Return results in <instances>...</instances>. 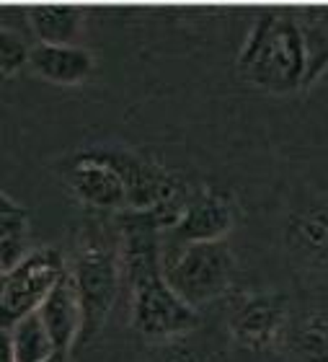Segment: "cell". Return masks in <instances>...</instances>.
I'll return each instance as SVG.
<instances>
[{
  "label": "cell",
  "mask_w": 328,
  "mask_h": 362,
  "mask_svg": "<svg viewBox=\"0 0 328 362\" xmlns=\"http://www.w3.org/2000/svg\"><path fill=\"white\" fill-rule=\"evenodd\" d=\"M160 233L150 212H124L122 218V272L132 298V326L150 341H171L199 324V313L165 282Z\"/></svg>",
  "instance_id": "6da1fadb"
},
{
  "label": "cell",
  "mask_w": 328,
  "mask_h": 362,
  "mask_svg": "<svg viewBox=\"0 0 328 362\" xmlns=\"http://www.w3.org/2000/svg\"><path fill=\"white\" fill-rule=\"evenodd\" d=\"M238 73L269 93L308 88V45L300 16L290 11L256 16L238 54Z\"/></svg>",
  "instance_id": "7a4b0ae2"
},
{
  "label": "cell",
  "mask_w": 328,
  "mask_h": 362,
  "mask_svg": "<svg viewBox=\"0 0 328 362\" xmlns=\"http://www.w3.org/2000/svg\"><path fill=\"white\" fill-rule=\"evenodd\" d=\"M73 285L81 295L83 316V341H90L112 313L114 303L122 290V249L114 243L112 233L98 223H86L75 238L73 257L67 262Z\"/></svg>",
  "instance_id": "3957f363"
},
{
  "label": "cell",
  "mask_w": 328,
  "mask_h": 362,
  "mask_svg": "<svg viewBox=\"0 0 328 362\" xmlns=\"http://www.w3.org/2000/svg\"><path fill=\"white\" fill-rule=\"evenodd\" d=\"M163 274L181 300L199 310L230 290L235 259L225 241L163 243Z\"/></svg>",
  "instance_id": "277c9868"
},
{
  "label": "cell",
  "mask_w": 328,
  "mask_h": 362,
  "mask_svg": "<svg viewBox=\"0 0 328 362\" xmlns=\"http://www.w3.org/2000/svg\"><path fill=\"white\" fill-rule=\"evenodd\" d=\"M67 274V259L54 246H37L0 282V329H11L21 318L42 308L57 282Z\"/></svg>",
  "instance_id": "5b68a950"
},
{
  "label": "cell",
  "mask_w": 328,
  "mask_h": 362,
  "mask_svg": "<svg viewBox=\"0 0 328 362\" xmlns=\"http://www.w3.org/2000/svg\"><path fill=\"white\" fill-rule=\"evenodd\" d=\"M117 171H119L129 197V210L127 212H150L158 210L168 202L184 199L181 197V181L163 168L158 160L140 156V153L124 151V148H96Z\"/></svg>",
  "instance_id": "8992f818"
},
{
  "label": "cell",
  "mask_w": 328,
  "mask_h": 362,
  "mask_svg": "<svg viewBox=\"0 0 328 362\" xmlns=\"http://www.w3.org/2000/svg\"><path fill=\"white\" fill-rule=\"evenodd\" d=\"M62 179L70 194L90 210H129L127 187L119 171L96 148L81 151L73 158H67L62 163Z\"/></svg>",
  "instance_id": "52a82bcc"
},
{
  "label": "cell",
  "mask_w": 328,
  "mask_h": 362,
  "mask_svg": "<svg viewBox=\"0 0 328 362\" xmlns=\"http://www.w3.org/2000/svg\"><path fill=\"white\" fill-rule=\"evenodd\" d=\"M287 298L279 293L238 295L228 313V329L235 344L254 352L274 347L287 326Z\"/></svg>",
  "instance_id": "ba28073f"
},
{
  "label": "cell",
  "mask_w": 328,
  "mask_h": 362,
  "mask_svg": "<svg viewBox=\"0 0 328 362\" xmlns=\"http://www.w3.org/2000/svg\"><path fill=\"white\" fill-rule=\"evenodd\" d=\"M235 226V207L233 199L215 189H201L187 197L179 223L168 230V238L179 243L197 241H225Z\"/></svg>",
  "instance_id": "9c48e42d"
},
{
  "label": "cell",
  "mask_w": 328,
  "mask_h": 362,
  "mask_svg": "<svg viewBox=\"0 0 328 362\" xmlns=\"http://www.w3.org/2000/svg\"><path fill=\"white\" fill-rule=\"evenodd\" d=\"M42 321H45L47 332L52 337L57 352H67L75 344H81L83 339V326H86V316H83V305H81V295L75 290L73 277H70V269H67L65 277L57 282L49 298L42 303V308L37 310Z\"/></svg>",
  "instance_id": "30bf717a"
},
{
  "label": "cell",
  "mask_w": 328,
  "mask_h": 362,
  "mask_svg": "<svg viewBox=\"0 0 328 362\" xmlns=\"http://www.w3.org/2000/svg\"><path fill=\"white\" fill-rule=\"evenodd\" d=\"M31 70L57 86H78L93 73V54L78 45H37L31 49Z\"/></svg>",
  "instance_id": "8fae6325"
},
{
  "label": "cell",
  "mask_w": 328,
  "mask_h": 362,
  "mask_svg": "<svg viewBox=\"0 0 328 362\" xmlns=\"http://www.w3.org/2000/svg\"><path fill=\"white\" fill-rule=\"evenodd\" d=\"M287 243L300 259L328 267V202L305 204L287 220Z\"/></svg>",
  "instance_id": "7c38bea8"
},
{
  "label": "cell",
  "mask_w": 328,
  "mask_h": 362,
  "mask_svg": "<svg viewBox=\"0 0 328 362\" xmlns=\"http://www.w3.org/2000/svg\"><path fill=\"white\" fill-rule=\"evenodd\" d=\"M31 31L37 34L39 45H73L83 29L86 11L81 6H60V3H42L26 11Z\"/></svg>",
  "instance_id": "4fadbf2b"
},
{
  "label": "cell",
  "mask_w": 328,
  "mask_h": 362,
  "mask_svg": "<svg viewBox=\"0 0 328 362\" xmlns=\"http://www.w3.org/2000/svg\"><path fill=\"white\" fill-rule=\"evenodd\" d=\"M31 220L23 204L3 192L0 194V272L13 269L29 254Z\"/></svg>",
  "instance_id": "5bb4252c"
},
{
  "label": "cell",
  "mask_w": 328,
  "mask_h": 362,
  "mask_svg": "<svg viewBox=\"0 0 328 362\" xmlns=\"http://www.w3.org/2000/svg\"><path fill=\"white\" fill-rule=\"evenodd\" d=\"M0 332L6 334L8 341H11L16 362H47L57 352L39 313H31V316L21 318L16 326L0 329Z\"/></svg>",
  "instance_id": "9a60e30c"
},
{
  "label": "cell",
  "mask_w": 328,
  "mask_h": 362,
  "mask_svg": "<svg viewBox=\"0 0 328 362\" xmlns=\"http://www.w3.org/2000/svg\"><path fill=\"white\" fill-rule=\"evenodd\" d=\"M292 344L303 362H328V308L308 310L295 326Z\"/></svg>",
  "instance_id": "2e32d148"
},
{
  "label": "cell",
  "mask_w": 328,
  "mask_h": 362,
  "mask_svg": "<svg viewBox=\"0 0 328 362\" xmlns=\"http://www.w3.org/2000/svg\"><path fill=\"white\" fill-rule=\"evenodd\" d=\"M300 21L308 45V86H313L328 68V11H310Z\"/></svg>",
  "instance_id": "e0dca14e"
},
{
  "label": "cell",
  "mask_w": 328,
  "mask_h": 362,
  "mask_svg": "<svg viewBox=\"0 0 328 362\" xmlns=\"http://www.w3.org/2000/svg\"><path fill=\"white\" fill-rule=\"evenodd\" d=\"M26 62H31V49L26 47V42L18 34H13L11 29L0 31V73L6 78H11Z\"/></svg>",
  "instance_id": "ac0fdd59"
},
{
  "label": "cell",
  "mask_w": 328,
  "mask_h": 362,
  "mask_svg": "<svg viewBox=\"0 0 328 362\" xmlns=\"http://www.w3.org/2000/svg\"><path fill=\"white\" fill-rule=\"evenodd\" d=\"M0 339H3V362H16L13 349H11V341H8V337L3 332H0Z\"/></svg>",
  "instance_id": "d6986e66"
},
{
  "label": "cell",
  "mask_w": 328,
  "mask_h": 362,
  "mask_svg": "<svg viewBox=\"0 0 328 362\" xmlns=\"http://www.w3.org/2000/svg\"><path fill=\"white\" fill-rule=\"evenodd\" d=\"M165 362H199V360L192 352H176V355H171Z\"/></svg>",
  "instance_id": "ffe728a7"
},
{
  "label": "cell",
  "mask_w": 328,
  "mask_h": 362,
  "mask_svg": "<svg viewBox=\"0 0 328 362\" xmlns=\"http://www.w3.org/2000/svg\"><path fill=\"white\" fill-rule=\"evenodd\" d=\"M47 362H67V352H54Z\"/></svg>",
  "instance_id": "44dd1931"
}]
</instances>
